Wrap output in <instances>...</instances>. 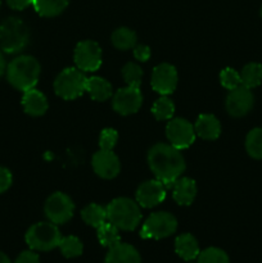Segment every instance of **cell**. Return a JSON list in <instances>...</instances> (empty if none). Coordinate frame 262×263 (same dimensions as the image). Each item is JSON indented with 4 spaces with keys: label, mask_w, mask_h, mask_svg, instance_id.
<instances>
[{
    "label": "cell",
    "mask_w": 262,
    "mask_h": 263,
    "mask_svg": "<svg viewBox=\"0 0 262 263\" xmlns=\"http://www.w3.org/2000/svg\"><path fill=\"white\" fill-rule=\"evenodd\" d=\"M254 98L251 89L240 85L236 89L230 90L226 97V110L233 117H243L253 108Z\"/></svg>",
    "instance_id": "7c38bea8"
},
{
    "label": "cell",
    "mask_w": 262,
    "mask_h": 263,
    "mask_svg": "<svg viewBox=\"0 0 262 263\" xmlns=\"http://www.w3.org/2000/svg\"><path fill=\"white\" fill-rule=\"evenodd\" d=\"M148 164L157 180L167 187H172L180 175L185 171V161L180 151L171 144L159 143L148 152Z\"/></svg>",
    "instance_id": "6da1fadb"
},
{
    "label": "cell",
    "mask_w": 262,
    "mask_h": 263,
    "mask_svg": "<svg viewBox=\"0 0 262 263\" xmlns=\"http://www.w3.org/2000/svg\"><path fill=\"white\" fill-rule=\"evenodd\" d=\"M97 236L99 243L107 248H110V247L116 246L121 241L118 229L110 222H105L102 226H99L97 229Z\"/></svg>",
    "instance_id": "484cf974"
},
{
    "label": "cell",
    "mask_w": 262,
    "mask_h": 263,
    "mask_svg": "<svg viewBox=\"0 0 262 263\" xmlns=\"http://www.w3.org/2000/svg\"><path fill=\"white\" fill-rule=\"evenodd\" d=\"M136 41H138L136 33L127 27H120L112 33V44L115 45V48L120 49V50L134 49Z\"/></svg>",
    "instance_id": "d4e9b609"
},
{
    "label": "cell",
    "mask_w": 262,
    "mask_h": 263,
    "mask_svg": "<svg viewBox=\"0 0 262 263\" xmlns=\"http://www.w3.org/2000/svg\"><path fill=\"white\" fill-rule=\"evenodd\" d=\"M261 17H262V7H261Z\"/></svg>",
    "instance_id": "ab89813d"
},
{
    "label": "cell",
    "mask_w": 262,
    "mask_h": 263,
    "mask_svg": "<svg viewBox=\"0 0 262 263\" xmlns=\"http://www.w3.org/2000/svg\"><path fill=\"white\" fill-rule=\"evenodd\" d=\"M74 204L64 193H54L46 199L44 212L48 220L55 225H63L73 216Z\"/></svg>",
    "instance_id": "ba28073f"
},
{
    "label": "cell",
    "mask_w": 262,
    "mask_h": 263,
    "mask_svg": "<svg viewBox=\"0 0 262 263\" xmlns=\"http://www.w3.org/2000/svg\"><path fill=\"white\" fill-rule=\"evenodd\" d=\"M167 186L159 180L143 182L136 190V202L143 208H152L162 203L166 198Z\"/></svg>",
    "instance_id": "4fadbf2b"
},
{
    "label": "cell",
    "mask_w": 262,
    "mask_h": 263,
    "mask_svg": "<svg viewBox=\"0 0 262 263\" xmlns=\"http://www.w3.org/2000/svg\"><path fill=\"white\" fill-rule=\"evenodd\" d=\"M172 197L180 205H190L197 195V185L194 180L189 177H179L172 185Z\"/></svg>",
    "instance_id": "ac0fdd59"
},
{
    "label": "cell",
    "mask_w": 262,
    "mask_h": 263,
    "mask_svg": "<svg viewBox=\"0 0 262 263\" xmlns=\"http://www.w3.org/2000/svg\"><path fill=\"white\" fill-rule=\"evenodd\" d=\"M166 135L171 145L179 151L189 148L195 140L194 127L184 118H171V121L167 123Z\"/></svg>",
    "instance_id": "30bf717a"
},
{
    "label": "cell",
    "mask_w": 262,
    "mask_h": 263,
    "mask_svg": "<svg viewBox=\"0 0 262 263\" xmlns=\"http://www.w3.org/2000/svg\"><path fill=\"white\" fill-rule=\"evenodd\" d=\"M28 39L27 26L20 18L8 17L0 23V49L4 53H20L28 44Z\"/></svg>",
    "instance_id": "277c9868"
},
{
    "label": "cell",
    "mask_w": 262,
    "mask_h": 263,
    "mask_svg": "<svg viewBox=\"0 0 262 263\" xmlns=\"http://www.w3.org/2000/svg\"><path fill=\"white\" fill-rule=\"evenodd\" d=\"M59 249L66 258H76V257L81 256L84 252V244L76 236H64L61 239Z\"/></svg>",
    "instance_id": "4316f807"
},
{
    "label": "cell",
    "mask_w": 262,
    "mask_h": 263,
    "mask_svg": "<svg viewBox=\"0 0 262 263\" xmlns=\"http://www.w3.org/2000/svg\"><path fill=\"white\" fill-rule=\"evenodd\" d=\"M92 168L94 172L102 179H115L121 170V163L118 161V157L113 153L112 151H103L100 149L99 152L92 156L91 159Z\"/></svg>",
    "instance_id": "9a60e30c"
},
{
    "label": "cell",
    "mask_w": 262,
    "mask_h": 263,
    "mask_svg": "<svg viewBox=\"0 0 262 263\" xmlns=\"http://www.w3.org/2000/svg\"><path fill=\"white\" fill-rule=\"evenodd\" d=\"M122 77L128 86L139 87L143 79V71L136 63H126L122 68Z\"/></svg>",
    "instance_id": "4dcf8cb0"
},
{
    "label": "cell",
    "mask_w": 262,
    "mask_h": 263,
    "mask_svg": "<svg viewBox=\"0 0 262 263\" xmlns=\"http://www.w3.org/2000/svg\"><path fill=\"white\" fill-rule=\"evenodd\" d=\"M104 263H141V257L133 246L120 241L110 247Z\"/></svg>",
    "instance_id": "2e32d148"
},
{
    "label": "cell",
    "mask_w": 262,
    "mask_h": 263,
    "mask_svg": "<svg viewBox=\"0 0 262 263\" xmlns=\"http://www.w3.org/2000/svg\"><path fill=\"white\" fill-rule=\"evenodd\" d=\"M152 113H153L154 118L158 121L171 120L175 113V104L171 99L162 95L159 99L154 102L153 107H152Z\"/></svg>",
    "instance_id": "83f0119b"
},
{
    "label": "cell",
    "mask_w": 262,
    "mask_h": 263,
    "mask_svg": "<svg viewBox=\"0 0 262 263\" xmlns=\"http://www.w3.org/2000/svg\"><path fill=\"white\" fill-rule=\"evenodd\" d=\"M134 57L140 62H146L151 58V49L148 45H135L134 46Z\"/></svg>",
    "instance_id": "e575fe53"
},
{
    "label": "cell",
    "mask_w": 262,
    "mask_h": 263,
    "mask_svg": "<svg viewBox=\"0 0 262 263\" xmlns=\"http://www.w3.org/2000/svg\"><path fill=\"white\" fill-rule=\"evenodd\" d=\"M40 71L38 59L31 55H20L8 64L7 80L14 89L25 92L36 86Z\"/></svg>",
    "instance_id": "7a4b0ae2"
},
{
    "label": "cell",
    "mask_w": 262,
    "mask_h": 263,
    "mask_svg": "<svg viewBox=\"0 0 262 263\" xmlns=\"http://www.w3.org/2000/svg\"><path fill=\"white\" fill-rule=\"evenodd\" d=\"M194 130L204 140H216L221 134V123L213 115H200L195 121Z\"/></svg>",
    "instance_id": "d6986e66"
},
{
    "label": "cell",
    "mask_w": 262,
    "mask_h": 263,
    "mask_svg": "<svg viewBox=\"0 0 262 263\" xmlns=\"http://www.w3.org/2000/svg\"><path fill=\"white\" fill-rule=\"evenodd\" d=\"M0 5H2V0H0Z\"/></svg>",
    "instance_id": "60d3db41"
},
{
    "label": "cell",
    "mask_w": 262,
    "mask_h": 263,
    "mask_svg": "<svg viewBox=\"0 0 262 263\" xmlns=\"http://www.w3.org/2000/svg\"><path fill=\"white\" fill-rule=\"evenodd\" d=\"M175 252L184 261H193L199 256V244L192 234H181L175 240Z\"/></svg>",
    "instance_id": "ffe728a7"
},
{
    "label": "cell",
    "mask_w": 262,
    "mask_h": 263,
    "mask_svg": "<svg viewBox=\"0 0 262 263\" xmlns=\"http://www.w3.org/2000/svg\"><path fill=\"white\" fill-rule=\"evenodd\" d=\"M32 2L33 0H7V4L14 10H23L32 4Z\"/></svg>",
    "instance_id": "8d00e7d4"
},
{
    "label": "cell",
    "mask_w": 262,
    "mask_h": 263,
    "mask_svg": "<svg viewBox=\"0 0 262 263\" xmlns=\"http://www.w3.org/2000/svg\"><path fill=\"white\" fill-rule=\"evenodd\" d=\"M25 239L32 251L48 252L59 247L62 235L55 223L39 222L28 229Z\"/></svg>",
    "instance_id": "8992f818"
},
{
    "label": "cell",
    "mask_w": 262,
    "mask_h": 263,
    "mask_svg": "<svg viewBox=\"0 0 262 263\" xmlns=\"http://www.w3.org/2000/svg\"><path fill=\"white\" fill-rule=\"evenodd\" d=\"M81 217L86 225L91 226V228L98 229L102 226L103 223L107 222V210L99 204H92L86 205L84 210L81 211Z\"/></svg>",
    "instance_id": "603a6c76"
},
{
    "label": "cell",
    "mask_w": 262,
    "mask_h": 263,
    "mask_svg": "<svg viewBox=\"0 0 262 263\" xmlns=\"http://www.w3.org/2000/svg\"><path fill=\"white\" fill-rule=\"evenodd\" d=\"M14 263H40V258L33 251H25L17 257Z\"/></svg>",
    "instance_id": "d590c367"
},
{
    "label": "cell",
    "mask_w": 262,
    "mask_h": 263,
    "mask_svg": "<svg viewBox=\"0 0 262 263\" xmlns=\"http://www.w3.org/2000/svg\"><path fill=\"white\" fill-rule=\"evenodd\" d=\"M73 59L82 72H94L102 66V49L95 41H81L76 45Z\"/></svg>",
    "instance_id": "9c48e42d"
},
{
    "label": "cell",
    "mask_w": 262,
    "mask_h": 263,
    "mask_svg": "<svg viewBox=\"0 0 262 263\" xmlns=\"http://www.w3.org/2000/svg\"><path fill=\"white\" fill-rule=\"evenodd\" d=\"M246 149L252 158L262 159V128L249 131L246 139Z\"/></svg>",
    "instance_id": "f1b7e54d"
},
{
    "label": "cell",
    "mask_w": 262,
    "mask_h": 263,
    "mask_svg": "<svg viewBox=\"0 0 262 263\" xmlns=\"http://www.w3.org/2000/svg\"><path fill=\"white\" fill-rule=\"evenodd\" d=\"M0 263H12L10 262L9 257L7 254H4L3 252H0Z\"/></svg>",
    "instance_id": "f35d334b"
},
{
    "label": "cell",
    "mask_w": 262,
    "mask_h": 263,
    "mask_svg": "<svg viewBox=\"0 0 262 263\" xmlns=\"http://www.w3.org/2000/svg\"><path fill=\"white\" fill-rule=\"evenodd\" d=\"M177 86V71L172 64L162 63L154 67L152 73V87L161 95H169Z\"/></svg>",
    "instance_id": "5bb4252c"
},
{
    "label": "cell",
    "mask_w": 262,
    "mask_h": 263,
    "mask_svg": "<svg viewBox=\"0 0 262 263\" xmlns=\"http://www.w3.org/2000/svg\"><path fill=\"white\" fill-rule=\"evenodd\" d=\"M5 71H7V64H5V59L3 57V53L0 51V77L4 74Z\"/></svg>",
    "instance_id": "74e56055"
},
{
    "label": "cell",
    "mask_w": 262,
    "mask_h": 263,
    "mask_svg": "<svg viewBox=\"0 0 262 263\" xmlns=\"http://www.w3.org/2000/svg\"><path fill=\"white\" fill-rule=\"evenodd\" d=\"M86 91L97 102H105L112 97V85L103 77H90L86 81Z\"/></svg>",
    "instance_id": "44dd1931"
},
{
    "label": "cell",
    "mask_w": 262,
    "mask_h": 263,
    "mask_svg": "<svg viewBox=\"0 0 262 263\" xmlns=\"http://www.w3.org/2000/svg\"><path fill=\"white\" fill-rule=\"evenodd\" d=\"M143 104V95L139 87L126 86L118 90L112 99V107L118 115L128 116L136 113Z\"/></svg>",
    "instance_id": "8fae6325"
},
{
    "label": "cell",
    "mask_w": 262,
    "mask_h": 263,
    "mask_svg": "<svg viewBox=\"0 0 262 263\" xmlns=\"http://www.w3.org/2000/svg\"><path fill=\"white\" fill-rule=\"evenodd\" d=\"M22 105L27 115L32 116V117H39L48 110V99L43 92L33 87V89L23 92Z\"/></svg>",
    "instance_id": "e0dca14e"
},
{
    "label": "cell",
    "mask_w": 262,
    "mask_h": 263,
    "mask_svg": "<svg viewBox=\"0 0 262 263\" xmlns=\"http://www.w3.org/2000/svg\"><path fill=\"white\" fill-rule=\"evenodd\" d=\"M68 3L69 0H33L32 5L39 15L50 18L63 13Z\"/></svg>",
    "instance_id": "7402d4cb"
},
{
    "label": "cell",
    "mask_w": 262,
    "mask_h": 263,
    "mask_svg": "<svg viewBox=\"0 0 262 263\" xmlns=\"http://www.w3.org/2000/svg\"><path fill=\"white\" fill-rule=\"evenodd\" d=\"M241 85L248 89H254L262 82V66L259 63H248L240 72Z\"/></svg>",
    "instance_id": "cb8c5ba5"
},
{
    "label": "cell",
    "mask_w": 262,
    "mask_h": 263,
    "mask_svg": "<svg viewBox=\"0 0 262 263\" xmlns=\"http://www.w3.org/2000/svg\"><path fill=\"white\" fill-rule=\"evenodd\" d=\"M197 259L198 263H230L226 252L220 248H213V247L200 252Z\"/></svg>",
    "instance_id": "f546056e"
},
{
    "label": "cell",
    "mask_w": 262,
    "mask_h": 263,
    "mask_svg": "<svg viewBox=\"0 0 262 263\" xmlns=\"http://www.w3.org/2000/svg\"><path fill=\"white\" fill-rule=\"evenodd\" d=\"M13 182L12 174L8 168L0 166V194L7 192Z\"/></svg>",
    "instance_id": "836d02e7"
},
{
    "label": "cell",
    "mask_w": 262,
    "mask_h": 263,
    "mask_svg": "<svg viewBox=\"0 0 262 263\" xmlns=\"http://www.w3.org/2000/svg\"><path fill=\"white\" fill-rule=\"evenodd\" d=\"M107 220L118 230L133 231L141 221V211L138 202L128 198H116L107 205Z\"/></svg>",
    "instance_id": "3957f363"
},
{
    "label": "cell",
    "mask_w": 262,
    "mask_h": 263,
    "mask_svg": "<svg viewBox=\"0 0 262 263\" xmlns=\"http://www.w3.org/2000/svg\"><path fill=\"white\" fill-rule=\"evenodd\" d=\"M87 77L76 67L64 68L54 81V91L64 100H73L86 91Z\"/></svg>",
    "instance_id": "5b68a950"
},
{
    "label": "cell",
    "mask_w": 262,
    "mask_h": 263,
    "mask_svg": "<svg viewBox=\"0 0 262 263\" xmlns=\"http://www.w3.org/2000/svg\"><path fill=\"white\" fill-rule=\"evenodd\" d=\"M118 134L115 128H104L99 136V146L103 151H112L117 144Z\"/></svg>",
    "instance_id": "d6a6232c"
},
{
    "label": "cell",
    "mask_w": 262,
    "mask_h": 263,
    "mask_svg": "<svg viewBox=\"0 0 262 263\" xmlns=\"http://www.w3.org/2000/svg\"><path fill=\"white\" fill-rule=\"evenodd\" d=\"M177 220L169 212L152 213L141 228L140 236L143 239H164L176 231Z\"/></svg>",
    "instance_id": "52a82bcc"
},
{
    "label": "cell",
    "mask_w": 262,
    "mask_h": 263,
    "mask_svg": "<svg viewBox=\"0 0 262 263\" xmlns=\"http://www.w3.org/2000/svg\"><path fill=\"white\" fill-rule=\"evenodd\" d=\"M220 82L225 89L228 90H234L236 87H239L241 85V80H240V73L235 71L234 68H228L222 69L220 73Z\"/></svg>",
    "instance_id": "1f68e13d"
}]
</instances>
